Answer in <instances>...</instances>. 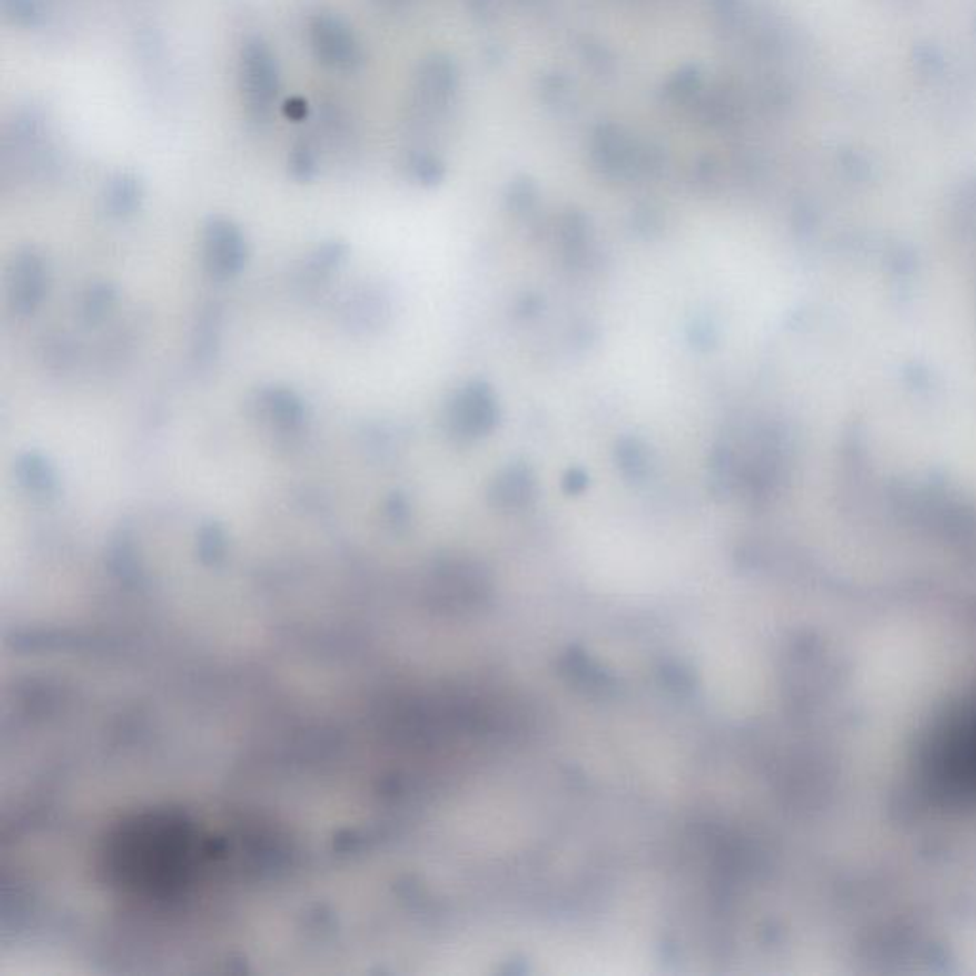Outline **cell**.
I'll use <instances>...</instances> for the list:
<instances>
[{
  "label": "cell",
  "instance_id": "1",
  "mask_svg": "<svg viewBox=\"0 0 976 976\" xmlns=\"http://www.w3.org/2000/svg\"><path fill=\"white\" fill-rule=\"evenodd\" d=\"M212 242L210 256H212L214 270L223 275L239 270L242 261V244L239 237L229 232V227H222V233H214Z\"/></svg>",
  "mask_w": 976,
  "mask_h": 976
},
{
  "label": "cell",
  "instance_id": "2",
  "mask_svg": "<svg viewBox=\"0 0 976 976\" xmlns=\"http://www.w3.org/2000/svg\"><path fill=\"white\" fill-rule=\"evenodd\" d=\"M24 469L29 473L27 477V483L33 490H48L52 487V477L48 473V468L44 466L43 460H38L36 456H29L27 458V464H24Z\"/></svg>",
  "mask_w": 976,
  "mask_h": 976
}]
</instances>
